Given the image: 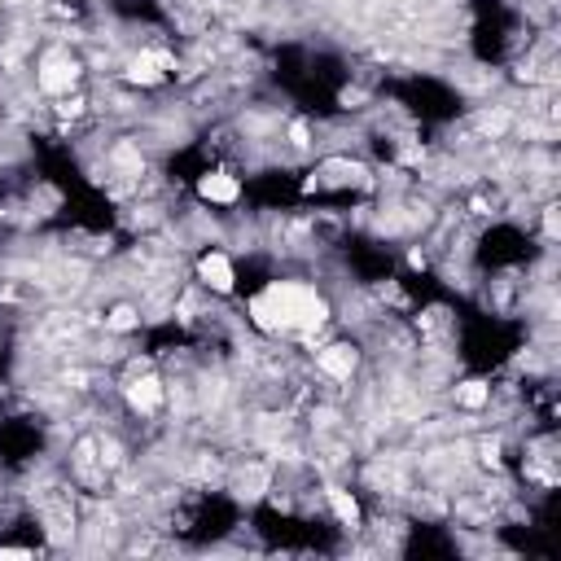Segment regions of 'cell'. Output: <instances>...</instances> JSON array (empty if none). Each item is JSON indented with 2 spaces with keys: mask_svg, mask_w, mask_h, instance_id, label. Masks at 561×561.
I'll return each mask as SVG.
<instances>
[{
  "mask_svg": "<svg viewBox=\"0 0 561 561\" xmlns=\"http://www.w3.org/2000/svg\"><path fill=\"white\" fill-rule=\"evenodd\" d=\"M329 500H334V513H338L347 526H355V522H360V504H355L347 491H329Z\"/></svg>",
  "mask_w": 561,
  "mask_h": 561,
  "instance_id": "cell-7",
  "label": "cell"
},
{
  "mask_svg": "<svg viewBox=\"0 0 561 561\" xmlns=\"http://www.w3.org/2000/svg\"><path fill=\"white\" fill-rule=\"evenodd\" d=\"M456 399H461L465 408H478V403H487V386H482V381H465Z\"/></svg>",
  "mask_w": 561,
  "mask_h": 561,
  "instance_id": "cell-8",
  "label": "cell"
},
{
  "mask_svg": "<svg viewBox=\"0 0 561 561\" xmlns=\"http://www.w3.org/2000/svg\"><path fill=\"white\" fill-rule=\"evenodd\" d=\"M136 325V312L132 307H119L114 316H110V329H119V334H123V329H132Z\"/></svg>",
  "mask_w": 561,
  "mask_h": 561,
  "instance_id": "cell-9",
  "label": "cell"
},
{
  "mask_svg": "<svg viewBox=\"0 0 561 561\" xmlns=\"http://www.w3.org/2000/svg\"><path fill=\"white\" fill-rule=\"evenodd\" d=\"M75 75H80V66H75L70 58H62V53H53V58H44L40 84H44L48 92H62V88H70V84H75Z\"/></svg>",
  "mask_w": 561,
  "mask_h": 561,
  "instance_id": "cell-1",
  "label": "cell"
},
{
  "mask_svg": "<svg viewBox=\"0 0 561 561\" xmlns=\"http://www.w3.org/2000/svg\"><path fill=\"white\" fill-rule=\"evenodd\" d=\"M158 66H167V58H136L132 66H127V80L132 84H158L163 80Z\"/></svg>",
  "mask_w": 561,
  "mask_h": 561,
  "instance_id": "cell-4",
  "label": "cell"
},
{
  "mask_svg": "<svg viewBox=\"0 0 561 561\" xmlns=\"http://www.w3.org/2000/svg\"><path fill=\"white\" fill-rule=\"evenodd\" d=\"M320 369H325L329 377H351V369H355V351H351L347 342L320 351Z\"/></svg>",
  "mask_w": 561,
  "mask_h": 561,
  "instance_id": "cell-2",
  "label": "cell"
},
{
  "mask_svg": "<svg viewBox=\"0 0 561 561\" xmlns=\"http://www.w3.org/2000/svg\"><path fill=\"white\" fill-rule=\"evenodd\" d=\"M158 399H163V391H158V381H154V377H141L136 386H132V403L145 408V413H149V408H158Z\"/></svg>",
  "mask_w": 561,
  "mask_h": 561,
  "instance_id": "cell-6",
  "label": "cell"
},
{
  "mask_svg": "<svg viewBox=\"0 0 561 561\" xmlns=\"http://www.w3.org/2000/svg\"><path fill=\"white\" fill-rule=\"evenodd\" d=\"M202 280H207L211 290H233V268H228L224 254H207V259H202Z\"/></svg>",
  "mask_w": 561,
  "mask_h": 561,
  "instance_id": "cell-3",
  "label": "cell"
},
{
  "mask_svg": "<svg viewBox=\"0 0 561 561\" xmlns=\"http://www.w3.org/2000/svg\"><path fill=\"white\" fill-rule=\"evenodd\" d=\"M202 197H211V202H233L237 197V180H228V175H202Z\"/></svg>",
  "mask_w": 561,
  "mask_h": 561,
  "instance_id": "cell-5",
  "label": "cell"
}]
</instances>
